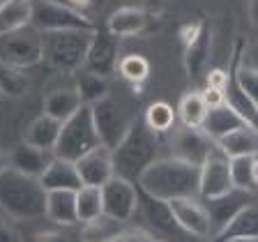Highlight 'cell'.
Here are the masks:
<instances>
[{"label": "cell", "instance_id": "cell-29", "mask_svg": "<svg viewBox=\"0 0 258 242\" xmlns=\"http://www.w3.org/2000/svg\"><path fill=\"white\" fill-rule=\"evenodd\" d=\"M79 106H81V99L76 95V90H67V88L64 90H53L44 97V113L55 118L58 123L67 120Z\"/></svg>", "mask_w": 258, "mask_h": 242}, {"label": "cell", "instance_id": "cell-6", "mask_svg": "<svg viewBox=\"0 0 258 242\" xmlns=\"http://www.w3.org/2000/svg\"><path fill=\"white\" fill-rule=\"evenodd\" d=\"M30 26L39 32L55 30H95V23L86 14H81L76 7L55 0H37L32 3Z\"/></svg>", "mask_w": 258, "mask_h": 242}, {"label": "cell", "instance_id": "cell-40", "mask_svg": "<svg viewBox=\"0 0 258 242\" xmlns=\"http://www.w3.org/2000/svg\"><path fill=\"white\" fill-rule=\"evenodd\" d=\"M201 97H203L205 106H217V104L224 102V90H217V88H208L205 86V90L201 92Z\"/></svg>", "mask_w": 258, "mask_h": 242}, {"label": "cell", "instance_id": "cell-39", "mask_svg": "<svg viewBox=\"0 0 258 242\" xmlns=\"http://www.w3.org/2000/svg\"><path fill=\"white\" fill-rule=\"evenodd\" d=\"M228 81H231V74L226 70H212V72H208V76H205V86L217 88V90H226Z\"/></svg>", "mask_w": 258, "mask_h": 242}, {"label": "cell", "instance_id": "cell-44", "mask_svg": "<svg viewBox=\"0 0 258 242\" xmlns=\"http://www.w3.org/2000/svg\"><path fill=\"white\" fill-rule=\"evenodd\" d=\"M249 19L251 23H256V0H249Z\"/></svg>", "mask_w": 258, "mask_h": 242}, {"label": "cell", "instance_id": "cell-31", "mask_svg": "<svg viewBox=\"0 0 258 242\" xmlns=\"http://www.w3.org/2000/svg\"><path fill=\"white\" fill-rule=\"evenodd\" d=\"M205 111H208V106H205L201 92H187V95H182L180 104H177L175 118H180V123L187 125V127H201V123L205 118Z\"/></svg>", "mask_w": 258, "mask_h": 242}, {"label": "cell", "instance_id": "cell-18", "mask_svg": "<svg viewBox=\"0 0 258 242\" xmlns=\"http://www.w3.org/2000/svg\"><path fill=\"white\" fill-rule=\"evenodd\" d=\"M242 125H249V123L242 118L233 106H228L226 102H221V104L210 106L208 111H205V118H203V123H201V129H203L212 141H217L219 136L228 134V132L242 127Z\"/></svg>", "mask_w": 258, "mask_h": 242}, {"label": "cell", "instance_id": "cell-21", "mask_svg": "<svg viewBox=\"0 0 258 242\" xmlns=\"http://www.w3.org/2000/svg\"><path fill=\"white\" fill-rule=\"evenodd\" d=\"M48 164L46 150H39L35 145H30L28 141L23 143H16L10 152H7V166L16 168L21 173H28V175L39 177V173L44 171V166Z\"/></svg>", "mask_w": 258, "mask_h": 242}, {"label": "cell", "instance_id": "cell-9", "mask_svg": "<svg viewBox=\"0 0 258 242\" xmlns=\"http://www.w3.org/2000/svg\"><path fill=\"white\" fill-rule=\"evenodd\" d=\"M99 194H102V212L104 217L124 224L134 217L136 208H139V189L132 180L113 173L104 185H99Z\"/></svg>", "mask_w": 258, "mask_h": 242}, {"label": "cell", "instance_id": "cell-8", "mask_svg": "<svg viewBox=\"0 0 258 242\" xmlns=\"http://www.w3.org/2000/svg\"><path fill=\"white\" fill-rule=\"evenodd\" d=\"M90 113L97 139L102 145H106L108 150H113L118 145V141L127 134V129L132 127V120H134V113L132 115L124 113V108L108 95L102 97L99 102L90 104Z\"/></svg>", "mask_w": 258, "mask_h": 242}, {"label": "cell", "instance_id": "cell-2", "mask_svg": "<svg viewBox=\"0 0 258 242\" xmlns=\"http://www.w3.org/2000/svg\"><path fill=\"white\" fill-rule=\"evenodd\" d=\"M46 208V189L39 177L5 166L0 171V212L10 219L32 221L44 217Z\"/></svg>", "mask_w": 258, "mask_h": 242}, {"label": "cell", "instance_id": "cell-13", "mask_svg": "<svg viewBox=\"0 0 258 242\" xmlns=\"http://www.w3.org/2000/svg\"><path fill=\"white\" fill-rule=\"evenodd\" d=\"M251 201H253V194L242 192V189H235V187L228 189L226 194L215 196V199H205V212L210 217V231H212L210 237H215L228 224V219L235 215L237 210L244 208Z\"/></svg>", "mask_w": 258, "mask_h": 242}, {"label": "cell", "instance_id": "cell-45", "mask_svg": "<svg viewBox=\"0 0 258 242\" xmlns=\"http://www.w3.org/2000/svg\"><path fill=\"white\" fill-rule=\"evenodd\" d=\"M5 166H7V152L0 150V171H3Z\"/></svg>", "mask_w": 258, "mask_h": 242}, {"label": "cell", "instance_id": "cell-3", "mask_svg": "<svg viewBox=\"0 0 258 242\" xmlns=\"http://www.w3.org/2000/svg\"><path fill=\"white\" fill-rule=\"evenodd\" d=\"M113 155V171L127 180H136L152 159H157V136L143 118L134 115L132 127L127 134L118 141V145L111 150Z\"/></svg>", "mask_w": 258, "mask_h": 242}, {"label": "cell", "instance_id": "cell-25", "mask_svg": "<svg viewBox=\"0 0 258 242\" xmlns=\"http://www.w3.org/2000/svg\"><path fill=\"white\" fill-rule=\"evenodd\" d=\"M58 132H60V123L46 113L37 115V118L32 120L26 129V141L39 150H46L51 152L55 145V139H58Z\"/></svg>", "mask_w": 258, "mask_h": 242}, {"label": "cell", "instance_id": "cell-1", "mask_svg": "<svg viewBox=\"0 0 258 242\" xmlns=\"http://www.w3.org/2000/svg\"><path fill=\"white\" fill-rule=\"evenodd\" d=\"M143 194L159 201L191 199L199 196V166L173 157L152 159L136 177Z\"/></svg>", "mask_w": 258, "mask_h": 242}, {"label": "cell", "instance_id": "cell-32", "mask_svg": "<svg viewBox=\"0 0 258 242\" xmlns=\"http://www.w3.org/2000/svg\"><path fill=\"white\" fill-rule=\"evenodd\" d=\"M143 123L148 125L155 134L168 132V129L175 125V108L168 102H152L143 113Z\"/></svg>", "mask_w": 258, "mask_h": 242}, {"label": "cell", "instance_id": "cell-17", "mask_svg": "<svg viewBox=\"0 0 258 242\" xmlns=\"http://www.w3.org/2000/svg\"><path fill=\"white\" fill-rule=\"evenodd\" d=\"M39 183L46 192L48 189H72V192H76L81 187V177L72 159L53 157V159H48L44 171L39 173Z\"/></svg>", "mask_w": 258, "mask_h": 242}, {"label": "cell", "instance_id": "cell-20", "mask_svg": "<svg viewBox=\"0 0 258 242\" xmlns=\"http://www.w3.org/2000/svg\"><path fill=\"white\" fill-rule=\"evenodd\" d=\"M215 143H217V148H219L226 157L256 155V152H258L256 125H242V127L233 129V132H228V134L219 136Z\"/></svg>", "mask_w": 258, "mask_h": 242}, {"label": "cell", "instance_id": "cell-27", "mask_svg": "<svg viewBox=\"0 0 258 242\" xmlns=\"http://www.w3.org/2000/svg\"><path fill=\"white\" fill-rule=\"evenodd\" d=\"M74 203H76V221H81V224H88V221H95L99 217H104L99 187L81 185L74 192Z\"/></svg>", "mask_w": 258, "mask_h": 242}, {"label": "cell", "instance_id": "cell-19", "mask_svg": "<svg viewBox=\"0 0 258 242\" xmlns=\"http://www.w3.org/2000/svg\"><path fill=\"white\" fill-rule=\"evenodd\" d=\"M145 28H148V14L134 5L118 7L106 21V30L115 37H136Z\"/></svg>", "mask_w": 258, "mask_h": 242}, {"label": "cell", "instance_id": "cell-46", "mask_svg": "<svg viewBox=\"0 0 258 242\" xmlns=\"http://www.w3.org/2000/svg\"><path fill=\"white\" fill-rule=\"evenodd\" d=\"M0 3H3V0H0Z\"/></svg>", "mask_w": 258, "mask_h": 242}, {"label": "cell", "instance_id": "cell-5", "mask_svg": "<svg viewBox=\"0 0 258 242\" xmlns=\"http://www.w3.org/2000/svg\"><path fill=\"white\" fill-rule=\"evenodd\" d=\"M99 139H97L95 125H92V113L88 104H81L67 120L60 123L58 139L53 145V157H62V159L76 161L81 155H86L88 150L97 148Z\"/></svg>", "mask_w": 258, "mask_h": 242}, {"label": "cell", "instance_id": "cell-4", "mask_svg": "<svg viewBox=\"0 0 258 242\" xmlns=\"http://www.w3.org/2000/svg\"><path fill=\"white\" fill-rule=\"evenodd\" d=\"M92 30H55L42 32V60L60 72L83 67Z\"/></svg>", "mask_w": 258, "mask_h": 242}, {"label": "cell", "instance_id": "cell-42", "mask_svg": "<svg viewBox=\"0 0 258 242\" xmlns=\"http://www.w3.org/2000/svg\"><path fill=\"white\" fill-rule=\"evenodd\" d=\"M35 240H62V235L58 231H42L35 235Z\"/></svg>", "mask_w": 258, "mask_h": 242}, {"label": "cell", "instance_id": "cell-12", "mask_svg": "<svg viewBox=\"0 0 258 242\" xmlns=\"http://www.w3.org/2000/svg\"><path fill=\"white\" fill-rule=\"evenodd\" d=\"M168 210H171L173 219H175L177 228L189 235L196 237H210L212 231H210V217L205 212V205L196 201V196L191 199H173L166 201Z\"/></svg>", "mask_w": 258, "mask_h": 242}, {"label": "cell", "instance_id": "cell-36", "mask_svg": "<svg viewBox=\"0 0 258 242\" xmlns=\"http://www.w3.org/2000/svg\"><path fill=\"white\" fill-rule=\"evenodd\" d=\"M233 83H235L247 97H251L253 102H258V74H256L253 67H244V65H240L237 72H235Z\"/></svg>", "mask_w": 258, "mask_h": 242}, {"label": "cell", "instance_id": "cell-34", "mask_svg": "<svg viewBox=\"0 0 258 242\" xmlns=\"http://www.w3.org/2000/svg\"><path fill=\"white\" fill-rule=\"evenodd\" d=\"M115 70L122 74L124 81L139 86V83H143V81L150 76V63H148L143 55L132 53V55H124L122 60H118V67H115Z\"/></svg>", "mask_w": 258, "mask_h": 242}, {"label": "cell", "instance_id": "cell-38", "mask_svg": "<svg viewBox=\"0 0 258 242\" xmlns=\"http://www.w3.org/2000/svg\"><path fill=\"white\" fill-rule=\"evenodd\" d=\"M129 5L143 10L145 14H159V12H164L168 5H171V0H132Z\"/></svg>", "mask_w": 258, "mask_h": 242}, {"label": "cell", "instance_id": "cell-23", "mask_svg": "<svg viewBox=\"0 0 258 242\" xmlns=\"http://www.w3.org/2000/svg\"><path fill=\"white\" fill-rule=\"evenodd\" d=\"M228 173L235 189L256 194L258 187V157L256 155H237L228 157Z\"/></svg>", "mask_w": 258, "mask_h": 242}, {"label": "cell", "instance_id": "cell-33", "mask_svg": "<svg viewBox=\"0 0 258 242\" xmlns=\"http://www.w3.org/2000/svg\"><path fill=\"white\" fill-rule=\"evenodd\" d=\"M224 102L228 104V106L235 108V111L240 113L249 125H256V113H258L256 106H258V102H253L251 97L244 95V92L233 83V79L228 81V86H226V90H224Z\"/></svg>", "mask_w": 258, "mask_h": 242}, {"label": "cell", "instance_id": "cell-41", "mask_svg": "<svg viewBox=\"0 0 258 242\" xmlns=\"http://www.w3.org/2000/svg\"><path fill=\"white\" fill-rule=\"evenodd\" d=\"M12 240H16V233L0 224V242H12Z\"/></svg>", "mask_w": 258, "mask_h": 242}, {"label": "cell", "instance_id": "cell-7", "mask_svg": "<svg viewBox=\"0 0 258 242\" xmlns=\"http://www.w3.org/2000/svg\"><path fill=\"white\" fill-rule=\"evenodd\" d=\"M0 63L14 67H32L42 63V32L26 26L0 35Z\"/></svg>", "mask_w": 258, "mask_h": 242}, {"label": "cell", "instance_id": "cell-30", "mask_svg": "<svg viewBox=\"0 0 258 242\" xmlns=\"http://www.w3.org/2000/svg\"><path fill=\"white\" fill-rule=\"evenodd\" d=\"M76 95H79L81 104H95L99 102L102 97L108 95V76L102 74H95V72H86L81 74L79 81H76Z\"/></svg>", "mask_w": 258, "mask_h": 242}, {"label": "cell", "instance_id": "cell-43", "mask_svg": "<svg viewBox=\"0 0 258 242\" xmlns=\"http://www.w3.org/2000/svg\"><path fill=\"white\" fill-rule=\"evenodd\" d=\"M70 7H76V10H81V7H88L92 3V0H64Z\"/></svg>", "mask_w": 258, "mask_h": 242}, {"label": "cell", "instance_id": "cell-37", "mask_svg": "<svg viewBox=\"0 0 258 242\" xmlns=\"http://www.w3.org/2000/svg\"><path fill=\"white\" fill-rule=\"evenodd\" d=\"M111 240L122 242V240H157V237H155V233L145 231V228H122V231L113 233Z\"/></svg>", "mask_w": 258, "mask_h": 242}, {"label": "cell", "instance_id": "cell-24", "mask_svg": "<svg viewBox=\"0 0 258 242\" xmlns=\"http://www.w3.org/2000/svg\"><path fill=\"white\" fill-rule=\"evenodd\" d=\"M210 44H212V39H210V30H208V26H203V30H201L189 44L182 46L184 70L189 72L191 79H199L201 72H203L205 63H208V58H210Z\"/></svg>", "mask_w": 258, "mask_h": 242}, {"label": "cell", "instance_id": "cell-26", "mask_svg": "<svg viewBox=\"0 0 258 242\" xmlns=\"http://www.w3.org/2000/svg\"><path fill=\"white\" fill-rule=\"evenodd\" d=\"M32 0H3L0 3V35L30 26Z\"/></svg>", "mask_w": 258, "mask_h": 242}, {"label": "cell", "instance_id": "cell-11", "mask_svg": "<svg viewBox=\"0 0 258 242\" xmlns=\"http://www.w3.org/2000/svg\"><path fill=\"white\" fill-rule=\"evenodd\" d=\"M118 58H120L118 37L111 35L108 30H92L83 67L88 72H95V74L111 76L115 72V67H118Z\"/></svg>", "mask_w": 258, "mask_h": 242}, {"label": "cell", "instance_id": "cell-35", "mask_svg": "<svg viewBox=\"0 0 258 242\" xmlns=\"http://www.w3.org/2000/svg\"><path fill=\"white\" fill-rule=\"evenodd\" d=\"M143 203H145V215L150 217V221L157 226V228H161V231H173V228H177V224H175V219H173L166 201L152 199V196L145 194Z\"/></svg>", "mask_w": 258, "mask_h": 242}, {"label": "cell", "instance_id": "cell-22", "mask_svg": "<svg viewBox=\"0 0 258 242\" xmlns=\"http://www.w3.org/2000/svg\"><path fill=\"white\" fill-rule=\"evenodd\" d=\"M44 217L53 219L60 226L76 224V203L72 189H48L46 192V208Z\"/></svg>", "mask_w": 258, "mask_h": 242}, {"label": "cell", "instance_id": "cell-16", "mask_svg": "<svg viewBox=\"0 0 258 242\" xmlns=\"http://www.w3.org/2000/svg\"><path fill=\"white\" fill-rule=\"evenodd\" d=\"M258 237V210L256 203H247L244 208H240L235 215L228 219V224L221 228L215 235V240H228V242H237V240H249L256 242Z\"/></svg>", "mask_w": 258, "mask_h": 242}, {"label": "cell", "instance_id": "cell-15", "mask_svg": "<svg viewBox=\"0 0 258 242\" xmlns=\"http://www.w3.org/2000/svg\"><path fill=\"white\" fill-rule=\"evenodd\" d=\"M76 171H79L81 185H92V187H99L113 175V155L106 145H97L92 150H88L86 155H81L74 161Z\"/></svg>", "mask_w": 258, "mask_h": 242}, {"label": "cell", "instance_id": "cell-28", "mask_svg": "<svg viewBox=\"0 0 258 242\" xmlns=\"http://www.w3.org/2000/svg\"><path fill=\"white\" fill-rule=\"evenodd\" d=\"M30 90V76L14 65L0 63V95L7 99H21Z\"/></svg>", "mask_w": 258, "mask_h": 242}, {"label": "cell", "instance_id": "cell-10", "mask_svg": "<svg viewBox=\"0 0 258 242\" xmlns=\"http://www.w3.org/2000/svg\"><path fill=\"white\" fill-rule=\"evenodd\" d=\"M228 189H233L231 173H228V157L217 148H212L208 157L203 159V164L199 166V196L201 199H215L219 194H226Z\"/></svg>", "mask_w": 258, "mask_h": 242}, {"label": "cell", "instance_id": "cell-14", "mask_svg": "<svg viewBox=\"0 0 258 242\" xmlns=\"http://www.w3.org/2000/svg\"><path fill=\"white\" fill-rule=\"evenodd\" d=\"M212 148H215V141L210 139L201 127H187L184 125L173 136V157L189 161V164H196V166L203 164V159L212 152Z\"/></svg>", "mask_w": 258, "mask_h": 242}]
</instances>
